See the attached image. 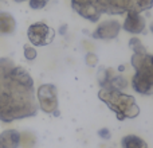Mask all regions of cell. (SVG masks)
<instances>
[{"label":"cell","mask_w":153,"mask_h":148,"mask_svg":"<svg viewBox=\"0 0 153 148\" xmlns=\"http://www.w3.org/2000/svg\"><path fill=\"white\" fill-rule=\"evenodd\" d=\"M34 79L24 67L10 58H0V121L35 116L38 112Z\"/></svg>","instance_id":"cell-1"},{"label":"cell","mask_w":153,"mask_h":148,"mask_svg":"<svg viewBox=\"0 0 153 148\" xmlns=\"http://www.w3.org/2000/svg\"><path fill=\"white\" fill-rule=\"evenodd\" d=\"M73 8L87 20L95 22L102 12L121 13L149 10L153 0H71Z\"/></svg>","instance_id":"cell-2"},{"label":"cell","mask_w":153,"mask_h":148,"mask_svg":"<svg viewBox=\"0 0 153 148\" xmlns=\"http://www.w3.org/2000/svg\"><path fill=\"white\" fill-rule=\"evenodd\" d=\"M98 97L116 113L118 120L133 119L138 116L140 108L137 106L134 98L129 94H125L117 89H101Z\"/></svg>","instance_id":"cell-3"},{"label":"cell","mask_w":153,"mask_h":148,"mask_svg":"<svg viewBox=\"0 0 153 148\" xmlns=\"http://www.w3.org/2000/svg\"><path fill=\"white\" fill-rule=\"evenodd\" d=\"M38 106L42 112L47 114L59 116V102H58V90L53 84H43L36 90Z\"/></svg>","instance_id":"cell-4"},{"label":"cell","mask_w":153,"mask_h":148,"mask_svg":"<svg viewBox=\"0 0 153 148\" xmlns=\"http://www.w3.org/2000/svg\"><path fill=\"white\" fill-rule=\"evenodd\" d=\"M27 38L32 46L43 47V46L50 45L54 40L55 31L43 22H36L27 28Z\"/></svg>","instance_id":"cell-5"},{"label":"cell","mask_w":153,"mask_h":148,"mask_svg":"<svg viewBox=\"0 0 153 148\" xmlns=\"http://www.w3.org/2000/svg\"><path fill=\"white\" fill-rule=\"evenodd\" d=\"M122 26L120 22L117 20H105L94 30L91 37L94 39H102V40H109V39H116L117 35L120 34Z\"/></svg>","instance_id":"cell-6"},{"label":"cell","mask_w":153,"mask_h":148,"mask_svg":"<svg viewBox=\"0 0 153 148\" xmlns=\"http://www.w3.org/2000/svg\"><path fill=\"white\" fill-rule=\"evenodd\" d=\"M121 26L125 31L137 35L145 31V19L137 11H129L126 13V18H125L124 23Z\"/></svg>","instance_id":"cell-7"},{"label":"cell","mask_w":153,"mask_h":148,"mask_svg":"<svg viewBox=\"0 0 153 148\" xmlns=\"http://www.w3.org/2000/svg\"><path fill=\"white\" fill-rule=\"evenodd\" d=\"M22 146V135L16 129H7L0 133V148H19Z\"/></svg>","instance_id":"cell-8"},{"label":"cell","mask_w":153,"mask_h":148,"mask_svg":"<svg viewBox=\"0 0 153 148\" xmlns=\"http://www.w3.org/2000/svg\"><path fill=\"white\" fill-rule=\"evenodd\" d=\"M132 87L140 94H145V96L153 94V84L140 73H134V75H133Z\"/></svg>","instance_id":"cell-9"},{"label":"cell","mask_w":153,"mask_h":148,"mask_svg":"<svg viewBox=\"0 0 153 148\" xmlns=\"http://www.w3.org/2000/svg\"><path fill=\"white\" fill-rule=\"evenodd\" d=\"M16 30V20L10 12H0V35H11Z\"/></svg>","instance_id":"cell-10"},{"label":"cell","mask_w":153,"mask_h":148,"mask_svg":"<svg viewBox=\"0 0 153 148\" xmlns=\"http://www.w3.org/2000/svg\"><path fill=\"white\" fill-rule=\"evenodd\" d=\"M122 148H148L146 143L136 135H126L121 140Z\"/></svg>","instance_id":"cell-11"},{"label":"cell","mask_w":153,"mask_h":148,"mask_svg":"<svg viewBox=\"0 0 153 148\" xmlns=\"http://www.w3.org/2000/svg\"><path fill=\"white\" fill-rule=\"evenodd\" d=\"M113 75H114V73H113V70H110V69L101 67V69L98 70L97 78H98V84H100L101 89H109V87H110V82H111Z\"/></svg>","instance_id":"cell-12"},{"label":"cell","mask_w":153,"mask_h":148,"mask_svg":"<svg viewBox=\"0 0 153 148\" xmlns=\"http://www.w3.org/2000/svg\"><path fill=\"white\" fill-rule=\"evenodd\" d=\"M129 47L133 50V54H146V49L138 38L133 37L129 39Z\"/></svg>","instance_id":"cell-13"},{"label":"cell","mask_w":153,"mask_h":148,"mask_svg":"<svg viewBox=\"0 0 153 148\" xmlns=\"http://www.w3.org/2000/svg\"><path fill=\"white\" fill-rule=\"evenodd\" d=\"M23 55L27 61H35L38 57V51L34 46H30V45H24L23 47Z\"/></svg>","instance_id":"cell-14"},{"label":"cell","mask_w":153,"mask_h":148,"mask_svg":"<svg viewBox=\"0 0 153 148\" xmlns=\"http://www.w3.org/2000/svg\"><path fill=\"white\" fill-rule=\"evenodd\" d=\"M50 0H28V4L32 10H42Z\"/></svg>","instance_id":"cell-15"},{"label":"cell","mask_w":153,"mask_h":148,"mask_svg":"<svg viewBox=\"0 0 153 148\" xmlns=\"http://www.w3.org/2000/svg\"><path fill=\"white\" fill-rule=\"evenodd\" d=\"M85 62H86L87 66L94 67V66H97V64H98V57L95 55L94 53H87L86 57H85Z\"/></svg>","instance_id":"cell-16"},{"label":"cell","mask_w":153,"mask_h":148,"mask_svg":"<svg viewBox=\"0 0 153 148\" xmlns=\"http://www.w3.org/2000/svg\"><path fill=\"white\" fill-rule=\"evenodd\" d=\"M98 136H100L101 139H103V140H109V139L111 138V132L108 128H101V129L98 131Z\"/></svg>","instance_id":"cell-17"},{"label":"cell","mask_w":153,"mask_h":148,"mask_svg":"<svg viewBox=\"0 0 153 148\" xmlns=\"http://www.w3.org/2000/svg\"><path fill=\"white\" fill-rule=\"evenodd\" d=\"M15 3H23V1H26V0H13Z\"/></svg>","instance_id":"cell-18"},{"label":"cell","mask_w":153,"mask_h":148,"mask_svg":"<svg viewBox=\"0 0 153 148\" xmlns=\"http://www.w3.org/2000/svg\"><path fill=\"white\" fill-rule=\"evenodd\" d=\"M151 31H152V32H153V23H152V24H151Z\"/></svg>","instance_id":"cell-19"}]
</instances>
